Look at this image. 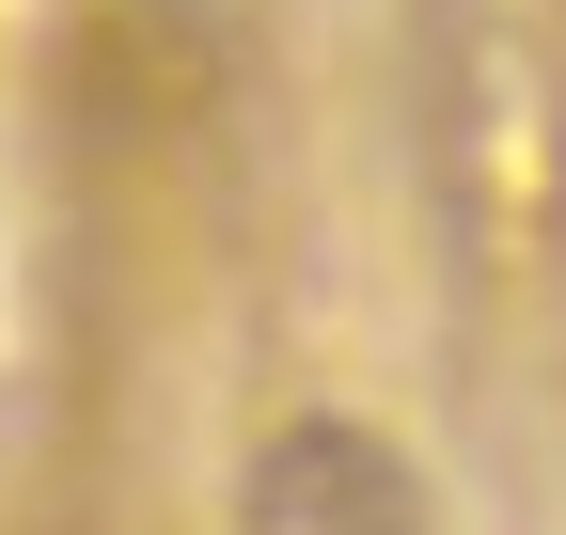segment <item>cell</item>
Instances as JSON below:
<instances>
[{
	"label": "cell",
	"mask_w": 566,
	"mask_h": 535,
	"mask_svg": "<svg viewBox=\"0 0 566 535\" xmlns=\"http://www.w3.org/2000/svg\"><path fill=\"white\" fill-rule=\"evenodd\" d=\"M237 535H424V473H409L363 410H300V426L252 441Z\"/></svg>",
	"instance_id": "6da1fadb"
}]
</instances>
